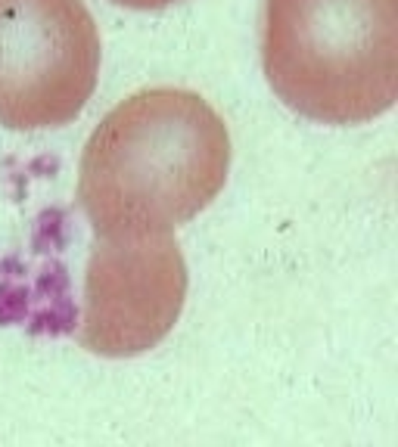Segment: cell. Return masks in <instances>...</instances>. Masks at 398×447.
<instances>
[{"label":"cell","mask_w":398,"mask_h":447,"mask_svg":"<svg viewBox=\"0 0 398 447\" xmlns=\"http://www.w3.org/2000/svg\"><path fill=\"white\" fill-rule=\"evenodd\" d=\"M230 134L199 93L146 87L87 137L78 205L97 236H155L190 223L224 190Z\"/></svg>","instance_id":"cell-1"},{"label":"cell","mask_w":398,"mask_h":447,"mask_svg":"<svg viewBox=\"0 0 398 447\" xmlns=\"http://www.w3.org/2000/svg\"><path fill=\"white\" fill-rule=\"evenodd\" d=\"M261 66L298 115L373 121L398 99V0H265Z\"/></svg>","instance_id":"cell-2"},{"label":"cell","mask_w":398,"mask_h":447,"mask_svg":"<svg viewBox=\"0 0 398 447\" xmlns=\"http://www.w3.org/2000/svg\"><path fill=\"white\" fill-rule=\"evenodd\" d=\"M187 264L171 233L97 236L84 267L78 341L100 357H137L174 329Z\"/></svg>","instance_id":"cell-4"},{"label":"cell","mask_w":398,"mask_h":447,"mask_svg":"<svg viewBox=\"0 0 398 447\" xmlns=\"http://www.w3.org/2000/svg\"><path fill=\"white\" fill-rule=\"evenodd\" d=\"M100 74V31L84 0H0V124L62 128Z\"/></svg>","instance_id":"cell-3"},{"label":"cell","mask_w":398,"mask_h":447,"mask_svg":"<svg viewBox=\"0 0 398 447\" xmlns=\"http://www.w3.org/2000/svg\"><path fill=\"white\" fill-rule=\"evenodd\" d=\"M122 6H131V10H162V6L174 3V0H115Z\"/></svg>","instance_id":"cell-5"}]
</instances>
